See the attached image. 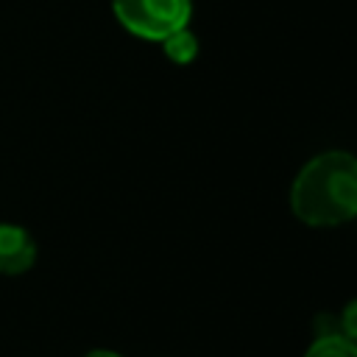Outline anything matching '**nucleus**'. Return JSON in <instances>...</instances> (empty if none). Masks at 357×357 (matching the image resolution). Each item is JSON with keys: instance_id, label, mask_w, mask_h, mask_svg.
Instances as JSON below:
<instances>
[{"instance_id": "0eeeda50", "label": "nucleus", "mask_w": 357, "mask_h": 357, "mask_svg": "<svg viewBox=\"0 0 357 357\" xmlns=\"http://www.w3.org/2000/svg\"><path fill=\"white\" fill-rule=\"evenodd\" d=\"M84 357H123L120 351H112V349H92V351H86Z\"/></svg>"}, {"instance_id": "39448f33", "label": "nucleus", "mask_w": 357, "mask_h": 357, "mask_svg": "<svg viewBox=\"0 0 357 357\" xmlns=\"http://www.w3.org/2000/svg\"><path fill=\"white\" fill-rule=\"evenodd\" d=\"M304 357H357V346L351 340H346L340 332L315 335L310 349L304 351Z\"/></svg>"}, {"instance_id": "7ed1b4c3", "label": "nucleus", "mask_w": 357, "mask_h": 357, "mask_svg": "<svg viewBox=\"0 0 357 357\" xmlns=\"http://www.w3.org/2000/svg\"><path fill=\"white\" fill-rule=\"evenodd\" d=\"M36 262V240L20 223H0V276H20Z\"/></svg>"}, {"instance_id": "f03ea898", "label": "nucleus", "mask_w": 357, "mask_h": 357, "mask_svg": "<svg viewBox=\"0 0 357 357\" xmlns=\"http://www.w3.org/2000/svg\"><path fill=\"white\" fill-rule=\"evenodd\" d=\"M112 11L131 36L162 42L190 25L192 0H112Z\"/></svg>"}, {"instance_id": "20e7f679", "label": "nucleus", "mask_w": 357, "mask_h": 357, "mask_svg": "<svg viewBox=\"0 0 357 357\" xmlns=\"http://www.w3.org/2000/svg\"><path fill=\"white\" fill-rule=\"evenodd\" d=\"M162 45V50H165V56L173 61V64H192L195 61V56H198V36L190 31V25L187 28H178L176 33H170L167 39H162L159 42Z\"/></svg>"}, {"instance_id": "f257e3e1", "label": "nucleus", "mask_w": 357, "mask_h": 357, "mask_svg": "<svg viewBox=\"0 0 357 357\" xmlns=\"http://www.w3.org/2000/svg\"><path fill=\"white\" fill-rule=\"evenodd\" d=\"M290 209L312 229H329L354 220L357 156L335 148L307 159L290 184Z\"/></svg>"}, {"instance_id": "423d86ee", "label": "nucleus", "mask_w": 357, "mask_h": 357, "mask_svg": "<svg viewBox=\"0 0 357 357\" xmlns=\"http://www.w3.org/2000/svg\"><path fill=\"white\" fill-rule=\"evenodd\" d=\"M335 318H337V332L357 346V298L346 301L343 310L335 312Z\"/></svg>"}]
</instances>
